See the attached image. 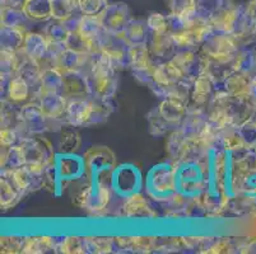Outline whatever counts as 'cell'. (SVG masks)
<instances>
[{"label":"cell","mask_w":256,"mask_h":254,"mask_svg":"<svg viewBox=\"0 0 256 254\" xmlns=\"http://www.w3.org/2000/svg\"><path fill=\"white\" fill-rule=\"evenodd\" d=\"M174 164L178 195L188 202L202 199L209 179L208 160L182 159Z\"/></svg>","instance_id":"6da1fadb"},{"label":"cell","mask_w":256,"mask_h":254,"mask_svg":"<svg viewBox=\"0 0 256 254\" xmlns=\"http://www.w3.org/2000/svg\"><path fill=\"white\" fill-rule=\"evenodd\" d=\"M146 195L160 204H168L178 196L174 163H160L150 169L146 179Z\"/></svg>","instance_id":"7a4b0ae2"},{"label":"cell","mask_w":256,"mask_h":254,"mask_svg":"<svg viewBox=\"0 0 256 254\" xmlns=\"http://www.w3.org/2000/svg\"><path fill=\"white\" fill-rule=\"evenodd\" d=\"M86 178L90 182L111 183V176L116 168V158L106 146H93L84 153Z\"/></svg>","instance_id":"3957f363"},{"label":"cell","mask_w":256,"mask_h":254,"mask_svg":"<svg viewBox=\"0 0 256 254\" xmlns=\"http://www.w3.org/2000/svg\"><path fill=\"white\" fill-rule=\"evenodd\" d=\"M199 51L210 61L231 64L240 52L238 41L231 34L217 32L212 28L208 36L202 42Z\"/></svg>","instance_id":"277c9868"},{"label":"cell","mask_w":256,"mask_h":254,"mask_svg":"<svg viewBox=\"0 0 256 254\" xmlns=\"http://www.w3.org/2000/svg\"><path fill=\"white\" fill-rule=\"evenodd\" d=\"M24 157V163L36 167H48L55 158V150L52 144L42 136H24L20 139V144Z\"/></svg>","instance_id":"5b68a950"},{"label":"cell","mask_w":256,"mask_h":254,"mask_svg":"<svg viewBox=\"0 0 256 254\" xmlns=\"http://www.w3.org/2000/svg\"><path fill=\"white\" fill-rule=\"evenodd\" d=\"M171 61L182 70L186 78L192 80L206 75L210 64V60L199 50H190V48H178Z\"/></svg>","instance_id":"8992f818"},{"label":"cell","mask_w":256,"mask_h":254,"mask_svg":"<svg viewBox=\"0 0 256 254\" xmlns=\"http://www.w3.org/2000/svg\"><path fill=\"white\" fill-rule=\"evenodd\" d=\"M140 187V174L132 165L116 167L111 176V188L121 197L128 199L129 196L139 192Z\"/></svg>","instance_id":"52a82bcc"},{"label":"cell","mask_w":256,"mask_h":254,"mask_svg":"<svg viewBox=\"0 0 256 254\" xmlns=\"http://www.w3.org/2000/svg\"><path fill=\"white\" fill-rule=\"evenodd\" d=\"M48 121L38 102H30L20 108V127L28 135H40L48 130Z\"/></svg>","instance_id":"ba28073f"},{"label":"cell","mask_w":256,"mask_h":254,"mask_svg":"<svg viewBox=\"0 0 256 254\" xmlns=\"http://www.w3.org/2000/svg\"><path fill=\"white\" fill-rule=\"evenodd\" d=\"M216 101L222 104L226 115L236 126L250 120L255 112V106L251 103L248 95H230L224 99H216Z\"/></svg>","instance_id":"9c48e42d"},{"label":"cell","mask_w":256,"mask_h":254,"mask_svg":"<svg viewBox=\"0 0 256 254\" xmlns=\"http://www.w3.org/2000/svg\"><path fill=\"white\" fill-rule=\"evenodd\" d=\"M102 24L111 34L121 36L124 33L125 27L128 25L130 18L129 8L124 3L108 4L104 13L100 15Z\"/></svg>","instance_id":"30bf717a"},{"label":"cell","mask_w":256,"mask_h":254,"mask_svg":"<svg viewBox=\"0 0 256 254\" xmlns=\"http://www.w3.org/2000/svg\"><path fill=\"white\" fill-rule=\"evenodd\" d=\"M78 31L90 41L94 50H102L111 37V33L104 27L100 17L83 15Z\"/></svg>","instance_id":"8fae6325"},{"label":"cell","mask_w":256,"mask_h":254,"mask_svg":"<svg viewBox=\"0 0 256 254\" xmlns=\"http://www.w3.org/2000/svg\"><path fill=\"white\" fill-rule=\"evenodd\" d=\"M93 112V101L90 97L87 98H69L64 120L72 127L88 125Z\"/></svg>","instance_id":"7c38bea8"},{"label":"cell","mask_w":256,"mask_h":254,"mask_svg":"<svg viewBox=\"0 0 256 254\" xmlns=\"http://www.w3.org/2000/svg\"><path fill=\"white\" fill-rule=\"evenodd\" d=\"M0 205L3 210H9L14 207L23 196H26L24 191L18 183L16 178L14 172L12 171H2V179H0Z\"/></svg>","instance_id":"4fadbf2b"},{"label":"cell","mask_w":256,"mask_h":254,"mask_svg":"<svg viewBox=\"0 0 256 254\" xmlns=\"http://www.w3.org/2000/svg\"><path fill=\"white\" fill-rule=\"evenodd\" d=\"M148 47L150 50L153 64H154V60L157 61L156 65L171 61L178 50L176 42L170 33L150 34Z\"/></svg>","instance_id":"5bb4252c"},{"label":"cell","mask_w":256,"mask_h":254,"mask_svg":"<svg viewBox=\"0 0 256 254\" xmlns=\"http://www.w3.org/2000/svg\"><path fill=\"white\" fill-rule=\"evenodd\" d=\"M88 66H90L88 75L93 79L116 76L118 66L112 57L104 50H93L88 55Z\"/></svg>","instance_id":"9a60e30c"},{"label":"cell","mask_w":256,"mask_h":254,"mask_svg":"<svg viewBox=\"0 0 256 254\" xmlns=\"http://www.w3.org/2000/svg\"><path fill=\"white\" fill-rule=\"evenodd\" d=\"M64 95L66 98H87L90 97V75L82 73V70L64 71Z\"/></svg>","instance_id":"2e32d148"},{"label":"cell","mask_w":256,"mask_h":254,"mask_svg":"<svg viewBox=\"0 0 256 254\" xmlns=\"http://www.w3.org/2000/svg\"><path fill=\"white\" fill-rule=\"evenodd\" d=\"M121 215L128 219H154L157 218V213L152 209L150 202L142 195L136 192L129 196L122 202Z\"/></svg>","instance_id":"e0dca14e"},{"label":"cell","mask_w":256,"mask_h":254,"mask_svg":"<svg viewBox=\"0 0 256 254\" xmlns=\"http://www.w3.org/2000/svg\"><path fill=\"white\" fill-rule=\"evenodd\" d=\"M40 107L48 120L64 118L65 109L68 104V98L62 93L41 92L37 98Z\"/></svg>","instance_id":"ac0fdd59"},{"label":"cell","mask_w":256,"mask_h":254,"mask_svg":"<svg viewBox=\"0 0 256 254\" xmlns=\"http://www.w3.org/2000/svg\"><path fill=\"white\" fill-rule=\"evenodd\" d=\"M14 174L26 195L44 188L45 168L24 164L22 168L14 171Z\"/></svg>","instance_id":"d6986e66"},{"label":"cell","mask_w":256,"mask_h":254,"mask_svg":"<svg viewBox=\"0 0 256 254\" xmlns=\"http://www.w3.org/2000/svg\"><path fill=\"white\" fill-rule=\"evenodd\" d=\"M20 55V65H18L17 75L22 76L27 83H28L31 92L38 98L41 93V75H42V67L40 66L38 61L32 60L22 52H18Z\"/></svg>","instance_id":"ffe728a7"},{"label":"cell","mask_w":256,"mask_h":254,"mask_svg":"<svg viewBox=\"0 0 256 254\" xmlns=\"http://www.w3.org/2000/svg\"><path fill=\"white\" fill-rule=\"evenodd\" d=\"M188 102L184 101L181 98L168 97L164 101H160L158 111L172 127H178L181 121L188 113Z\"/></svg>","instance_id":"44dd1931"},{"label":"cell","mask_w":256,"mask_h":254,"mask_svg":"<svg viewBox=\"0 0 256 254\" xmlns=\"http://www.w3.org/2000/svg\"><path fill=\"white\" fill-rule=\"evenodd\" d=\"M48 43H50V41H48L45 34L30 31L26 33L23 47L20 52H22L23 55L30 57V59L40 61V60L45 57L46 52H48Z\"/></svg>","instance_id":"7402d4cb"},{"label":"cell","mask_w":256,"mask_h":254,"mask_svg":"<svg viewBox=\"0 0 256 254\" xmlns=\"http://www.w3.org/2000/svg\"><path fill=\"white\" fill-rule=\"evenodd\" d=\"M157 238L153 237H118L115 238V244L124 252L132 253H150L156 249Z\"/></svg>","instance_id":"603a6c76"},{"label":"cell","mask_w":256,"mask_h":254,"mask_svg":"<svg viewBox=\"0 0 256 254\" xmlns=\"http://www.w3.org/2000/svg\"><path fill=\"white\" fill-rule=\"evenodd\" d=\"M228 1L230 0H192V4L198 15L206 22L210 23L218 14L234 6L228 4Z\"/></svg>","instance_id":"cb8c5ba5"},{"label":"cell","mask_w":256,"mask_h":254,"mask_svg":"<svg viewBox=\"0 0 256 254\" xmlns=\"http://www.w3.org/2000/svg\"><path fill=\"white\" fill-rule=\"evenodd\" d=\"M121 37L125 39L129 46L146 45L150 41V32L146 27V22L139 19H130Z\"/></svg>","instance_id":"d4e9b609"},{"label":"cell","mask_w":256,"mask_h":254,"mask_svg":"<svg viewBox=\"0 0 256 254\" xmlns=\"http://www.w3.org/2000/svg\"><path fill=\"white\" fill-rule=\"evenodd\" d=\"M188 144V140L178 127L170 132L166 140V153L172 163H178L185 158Z\"/></svg>","instance_id":"484cf974"},{"label":"cell","mask_w":256,"mask_h":254,"mask_svg":"<svg viewBox=\"0 0 256 254\" xmlns=\"http://www.w3.org/2000/svg\"><path fill=\"white\" fill-rule=\"evenodd\" d=\"M213 92L214 87L210 76L208 74H206L203 76H199V78L194 80V87H192L190 102H192V104H195V106L204 107L206 108V104L213 98Z\"/></svg>","instance_id":"4316f807"},{"label":"cell","mask_w":256,"mask_h":254,"mask_svg":"<svg viewBox=\"0 0 256 254\" xmlns=\"http://www.w3.org/2000/svg\"><path fill=\"white\" fill-rule=\"evenodd\" d=\"M185 78L182 70L172 61L162 62L156 65L154 69V80L160 84H164L167 87H174Z\"/></svg>","instance_id":"83f0119b"},{"label":"cell","mask_w":256,"mask_h":254,"mask_svg":"<svg viewBox=\"0 0 256 254\" xmlns=\"http://www.w3.org/2000/svg\"><path fill=\"white\" fill-rule=\"evenodd\" d=\"M59 242L56 238L51 237H31L26 238L22 253L26 254H42L48 252H58Z\"/></svg>","instance_id":"f1b7e54d"},{"label":"cell","mask_w":256,"mask_h":254,"mask_svg":"<svg viewBox=\"0 0 256 254\" xmlns=\"http://www.w3.org/2000/svg\"><path fill=\"white\" fill-rule=\"evenodd\" d=\"M32 20L27 17L23 9L2 6V25L18 28L24 32H30V23Z\"/></svg>","instance_id":"f546056e"},{"label":"cell","mask_w":256,"mask_h":254,"mask_svg":"<svg viewBox=\"0 0 256 254\" xmlns=\"http://www.w3.org/2000/svg\"><path fill=\"white\" fill-rule=\"evenodd\" d=\"M23 10L31 20L46 22L52 19V6L51 0H27Z\"/></svg>","instance_id":"4dcf8cb0"},{"label":"cell","mask_w":256,"mask_h":254,"mask_svg":"<svg viewBox=\"0 0 256 254\" xmlns=\"http://www.w3.org/2000/svg\"><path fill=\"white\" fill-rule=\"evenodd\" d=\"M27 32L18 29V28L4 27L2 25V50L9 51V52H20L23 47V42Z\"/></svg>","instance_id":"1f68e13d"},{"label":"cell","mask_w":256,"mask_h":254,"mask_svg":"<svg viewBox=\"0 0 256 254\" xmlns=\"http://www.w3.org/2000/svg\"><path fill=\"white\" fill-rule=\"evenodd\" d=\"M28 83L20 75H14L6 84V97L12 103H22L31 95Z\"/></svg>","instance_id":"d6a6232c"},{"label":"cell","mask_w":256,"mask_h":254,"mask_svg":"<svg viewBox=\"0 0 256 254\" xmlns=\"http://www.w3.org/2000/svg\"><path fill=\"white\" fill-rule=\"evenodd\" d=\"M41 92H52L64 94V75L58 67L42 70L41 75Z\"/></svg>","instance_id":"836d02e7"},{"label":"cell","mask_w":256,"mask_h":254,"mask_svg":"<svg viewBox=\"0 0 256 254\" xmlns=\"http://www.w3.org/2000/svg\"><path fill=\"white\" fill-rule=\"evenodd\" d=\"M24 157H23L20 146L14 145L10 148L2 146V171L14 172L24 165Z\"/></svg>","instance_id":"e575fe53"},{"label":"cell","mask_w":256,"mask_h":254,"mask_svg":"<svg viewBox=\"0 0 256 254\" xmlns=\"http://www.w3.org/2000/svg\"><path fill=\"white\" fill-rule=\"evenodd\" d=\"M88 64V55L74 52V51L66 50L62 53L56 67L60 71H76V70H82V67Z\"/></svg>","instance_id":"d590c367"},{"label":"cell","mask_w":256,"mask_h":254,"mask_svg":"<svg viewBox=\"0 0 256 254\" xmlns=\"http://www.w3.org/2000/svg\"><path fill=\"white\" fill-rule=\"evenodd\" d=\"M0 73H2V87L6 85L14 75H17L18 65H20V55L18 52H9V51L2 50V57H0Z\"/></svg>","instance_id":"8d00e7d4"},{"label":"cell","mask_w":256,"mask_h":254,"mask_svg":"<svg viewBox=\"0 0 256 254\" xmlns=\"http://www.w3.org/2000/svg\"><path fill=\"white\" fill-rule=\"evenodd\" d=\"M128 60H129V66L132 69L154 65L152 61V55H150L148 43H146V45L130 46L129 51H128Z\"/></svg>","instance_id":"74e56055"},{"label":"cell","mask_w":256,"mask_h":254,"mask_svg":"<svg viewBox=\"0 0 256 254\" xmlns=\"http://www.w3.org/2000/svg\"><path fill=\"white\" fill-rule=\"evenodd\" d=\"M82 145V139L78 131L73 129L62 130L58 143V149L62 154H74L80 149Z\"/></svg>","instance_id":"f35d334b"},{"label":"cell","mask_w":256,"mask_h":254,"mask_svg":"<svg viewBox=\"0 0 256 254\" xmlns=\"http://www.w3.org/2000/svg\"><path fill=\"white\" fill-rule=\"evenodd\" d=\"M256 66V51L252 50H245L240 51L238 55L236 56V59L234 61V71L240 74H244L246 76H250L252 73V70Z\"/></svg>","instance_id":"ab89813d"},{"label":"cell","mask_w":256,"mask_h":254,"mask_svg":"<svg viewBox=\"0 0 256 254\" xmlns=\"http://www.w3.org/2000/svg\"><path fill=\"white\" fill-rule=\"evenodd\" d=\"M146 120H148V125H150V132L153 136H164L168 132H171L172 126L162 117V115L157 108L152 109V111L146 115Z\"/></svg>","instance_id":"60d3db41"},{"label":"cell","mask_w":256,"mask_h":254,"mask_svg":"<svg viewBox=\"0 0 256 254\" xmlns=\"http://www.w3.org/2000/svg\"><path fill=\"white\" fill-rule=\"evenodd\" d=\"M65 46L74 52L82 53V55H90L94 48L90 43L87 38L79 31L69 32L68 38L65 39Z\"/></svg>","instance_id":"b9f144b4"},{"label":"cell","mask_w":256,"mask_h":254,"mask_svg":"<svg viewBox=\"0 0 256 254\" xmlns=\"http://www.w3.org/2000/svg\"><path fill=\"white\" fill-rule=\"evenodd\" d=\"M234 132L246 146L250 149L256 146V120H254L252 117L245 122L240 123Z\"/></svg>","instance_id":"7bdbcfd3"},{"label":"cell","mask_w":256,"mask_h":254,"mask_svg":"<svg viewBox=\"0 0 256 254\" xmlns=\"http://www.w3.org/2000/svg\"><path fill=\"white\" fill-rule=\"evenodd\" d=\"M44 34L50 42H65L69 36V29L62 20L52 19L46 27Z\"/></svg>","instance_id":"ee69618b"},{"label":"cell","mask_w":256,"mask_h":254,"mask_svg":"<svg viewBox=\"0 0 256 254\" xmlns=\"http://www.w3.org/2000/svg\"><path fill=\"white\" fill-rule=\"evenodd\" d=\"M58 252L65 254H82L84 253L83 238L65 237L62 238L58 246Z\"/></svg>","instance_id":"f6af8a7d"},{"label":"cell","mask_w":256,"mask_h":254,"mask_svg":"<svg viewBox=\"0 0 256 254\" xmlns=\"http://www.w3.org/2000/svg\"><path fill=\"white\" fill-rule=\"evenodd\" d=\"M108 6L107 0H80L79 1V10L83 15L90 17H100Z\"/></svg>","instance_id":"bcb514c9"},{"label":"cell","mask_w":256,"mask_h":254,"mask_svg":"<svg viewBox=\"0 0 256 254\" xmlns=\"http://www.w3.org/2000/svg\"><path fill=\"white\" fill-rule=\"evenodd\" d=\"M146 22L150 34L167 33V17H164V14L152 13Z\"/></svg>","instance_id":"7dc6e473"},{"label":"cell","mask_w":256,"mask_h":254,"mask_svg":"<svg viewBox=\"0 0 256 254\" xmlns=\"http://www.w3.org/2000/svg\"><path fill=\"white\" fill-rule=\"evenodd\" d=\"M26 238L17 237H2L0 247H2V253H22L23 244H24Z\"/></svg>","instance_id":"c3c4849f"},{"label":"cell","mask_w":256,"mask_h":254,"mask_svg":"<svg viewBox=\"0 0 256 254\" xmlns=\"http://www.w3.org/2000/svg\"><path fill=\"white\" fill-rule=\"evenodd\" d=\"M154 65H150V66L146 67H138V69H132V76L138 83L143 84L150 87V84L154 81Z\"/></svg>","instance_id":"681fc988"},{"label":"cell","mask_w":256,"mask_h":254,"mask_svg":"<svg viewBox=\"0 0 256 254\" xmlns=\"http://www.w3.org/2000/svg\"><path fill=\"white\" fill-rule=\"evenodd\" d=\"M20 139L18 135L17 129L14 127H3L2 132H0V141H2V146L3 148H10L17 144H20Z\"/></svg>","instance_id":"f907efd6"},{"label":"cell","mask_w":256,"mask_h":254,"mask_svg":"<svg viewBox=\"0 0 256 254\" xmlns=\"http://www.w3.org/2000/svg\"><path fill=\"white\" fill-rule=\"evenodd\" d=\"M248 99H250L251 103H252L256 108V75L250 78V80H248Z\"/></svg>","instance_id":"816d5d0a"},{"label":"cell","mask_w":256,"mask_h":254,"mask_svg":"<svg viewBox=\"0 0 256 254\" xmlns=\"http://www.w3.org/2000/svg\"><path fill=\"white\" fill-rule=\"evenodd\" d=\"M27 0H2V6H10V8L23 9Z\"/></svg>","instance_id":"f5cc1de1"},{"label":"cell","mask_w":256,"mask_h":254,"mask_svg":"<svg viewBox=\"0 0 256 254\" xmlns=\"http://www.w3.org/2000/svg\"><path fill=\"white\" fill-rule=\"evenodd\" d=\"M246 8H248V14H250L251 19H252L254 24H255V27H256V0H252V1H251V3L246 6Z\"/></svg>","instance_id":"db71d44e"}]
</instances>
